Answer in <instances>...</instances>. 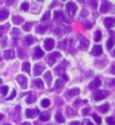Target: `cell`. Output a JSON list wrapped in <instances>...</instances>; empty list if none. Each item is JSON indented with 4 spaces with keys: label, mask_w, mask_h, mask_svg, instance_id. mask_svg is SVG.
I'll return each instance as SVG.
<instances>
[{
    "label": "cell",
    "mask_w": 115,
    "mask_h": 125,
    "mask_svg": "<svg viewBox=\"0 0 115 125\" xmlns=\"http://www.w3.org/2000/svg\"><path fill=\"white\" fill-rule=\"evenodd\" d=\"M65 8H66V13H68V15H70V16L75 15V13H76V9H78V8H76V5H75V3L69 1V3H66Z\"/></svg>",
    "instance_id": "1"
},
{
    "label": "cell",
    "mask_w": 115,
    "mask_h": 125,
    "mask_svg": "<svg viewBox=\"0 0 115 125\" xmlns=\"http://www.w3.org/2000/svg\"><path fill=\"white\" fill-rule=\"evenodd\" d=\"M59 58H60V53L55 51V53H51V54L48 55L46 61H48V64H49V65H54V64H55V61H56Z\"/></svg>",
    "instance_id": "2"
},
{
    "label": "cell",
    "mask_w": 115,
    "mask_h": 125,
    "mask_svg": "<svg viewBox=\"0 0 115 125\" xmlns=\"http://www.w3.org/2000/svg\"><path fill=\"white\" fill-rule=\"evenodd\" d=\"M109 95V93L106 90H100V91H96L95 94H94V99L95 100H103V99H105L106 96Z\"/></svg>",
    "instance_id": "3"
},
{
    "label": "cell",
    "mask_w": 115,
    "mask_h": 125,
    "mask_svg": "<svg viewBox=\"0 0 115 125\" xmlns=\"http://www.w3.org/2000/svg\"><path fill=\"white\" fill-rule=\"evenodd\" d=\"M66 65H68V61H66V60H64L60 65H58V66L55 68V73H56L58 75H63V74H64V70H65Z\"/></svg>",
    "instance_id": "4"
},
{
    "label": "cell",
    "mask_w": 115,
    "mask_h": 125,
    "mask_svg": "<svg viewBox=\"0 0 115 125\" xmlns=\"http://www.w3.org/2000/svg\"><path fill=\"white\" fill-rule=\"evenodd\" d=\"M16 81L19 83L20 86H21L23 89H26V86H28V79L24 75H18L16 76Z\"/></svg>",
    "instance_id": "5"
},
{
    "label": "cell",
    "mask_w": 115,
    "mask_h": 125,
    "mask_svg": "<svg viewBox=\"0 0 115 125\" xmlns=\"http://www.w3.org/2000/svg\"><path fill=\"white\" fill-rule=\"evenodd\" d=\"M79 93H80V90L78 88H74V89L68 90L66 94H65V96H66V99H70V98H73L74 95H79Z\"/></svg>",
    "instance_id": "6"
},
{
    "label": "cell",
    "mask_w": 115,
    "mask_h": 125,
    "mask_svg": "<svg viewBox=\"0 0 115 125\" xmlns=\"http://www.w3.org/2000/svg\"><path fill=\"white\" fill-rule=\"evenodd\" d=\"M111 8V3L110 1H103L101 5H100V11L101 13H106L108 10H110Z\"/></svg>",
    "instance_id": "7"
},
{
    "label": "cell",
    "mask_w": 115,
    "mask_h": 125,
    "mask_svg": "<svg viewBox=\"0 0 115 125\" xmlns=\"http://www.w3.org/2000/svg\"><path fill=\"white\" fill-rule=\"evenodd\" d=\"M54 45H55V41H54L53 39H50V38L44 41V46H45L46 50H51V49L54 48Z\"/></svg>",
    "instance_id": "8"
},
{
    "label": "cell",
    "mask_w": 115,
    "mask_h": 125,
    "mask_svg": "<svg viewBox=\"0 0 115 125\" xmlns=\"http://www.w3.org/2000/svg\"><path fill=\"white\" fill-rule=\"evenodd\" d=\"M25 114H26V118H35L39 114V110L38 109H28L25 111Z\"/></svg>",
    "instance_id": "9"
},
{
    "label": "cell",
    "mask_w": 115,
    "mask_h": 125,
    "mask_svg": "<svg viewBox=\"0 0 115 125\" xmlns=\"http://www.w3.org/2000/svg\"><path fill=\"white\" fill-rule=\"evenodd\" d=\"M44 69H45V66L43 64H36L34 66V75H40L44 71Z\"/></svg>",
    "instance_id": "10"
},
{
    "label": "cell",
    "mask_w": 115,
    "mask_h": 125,
    "mask_svg": "<svg viewBox=\"0 0 115 125\" xmlns=\"http://www.w3.org/2000/svg\"><path fill=\"white\" fill-rule=\"evenodd\" d=\"M104 24H105V26L108 29L113 28L115 25V18H106L105 20H104Z\"/></svg>",
    "instance_id": "11"
},
{
    "label": "cell",
    "mask_w": 115,
    "mask_h": 125,
    "mask_svg": "<svg viewBox=\"0 0 115 125\" xmlns=\"http://www.w3.org/2000/svg\"><path fill=\"white\" fill-rule=\"evenodd\" d=\"M89 46V40L85 38H80V49L81 50H86Z\"/></svg>",
    "instance_id": "12"
},
{
    "label": "cell",
    "mask_w": 115,
    "mask_h": 125,
    "mask_svg": "<svg viewBox=\"0 0 115 125\" xmlns=\"http://www.w3.org/2000/svg\"><path fill=\"white\" fill-rule=\"evenodd\" d=\"M100 84H101V81H100L99 79H95V80H93L90 84H89V89H91V90L98 89V88L100 86Z\"/></svg>",
    "instance_id": "13"
},
{
    "label": "cell",
    "mask_w": 115,
    "mask_h": 125,
    "mask_svg": "<svg viewBox=\"0 0 115 125\" xmlns=\"http://www.w3.org/2000/svg\"><path fill=\"white\" fill-rule=\"evenodd\" d=\"M25 95H28V98H26V103L28 104H33L36 100V95H34V93H31V91H29L28 94H25Z\"/></svg>",
    "instance_id": "14"
},
{
    "label": "cell",
    "mask_w": 115,
    "mask_h": 125,
    "mask_svg": "<svg viewBox=\"0 0 115 125\" xmlns=\"http://www.w3.org/2000/svg\"><path fill=\"white\" fill-rule=\"evenodd\" d=\"M4 56H5V59H14V58H15V51H14L13 49L5 50V53H4Z\"/></svg>",
    "instance_id": "15"
},
{
    "label": "cell",
    "mask_w": 115,
    "mask_h": 125,
    "mask_svg": "<svg viewBox=\"0 0 115 125\" xmlns=\"http://www.w3.org/2000/svg\"><path fill=\"white\" fill-rule=\"evenodd\" d=\"M43 56H44V51L41 50L39 46L35 48V50H34V58L35 59H40V58H43Z\"/></svg>",
    "instance_id": "16"
},
{
    "label": "cell",
    "mask_w": 115,
    "mask_h": 125,
    "mask_svg": "<svg viewBox=\"0 0 115 125\" xmlns=\"http://www.w3.org/2000/svg\"><path fill=\"white\" fill-rule=\"evenodd\" d=\"M101 53H103V49H101L100 45H95V46L93 48V51H91V54H93V55L98 56V55H101Z\"/></svg>",
    "instance_id": "17"
},
{
    "label": "cell",
    "mask_w": 115,
    "mask_h": 125,
    "mask_svg": "<svg viewBox=\"0 0 115 125\" xmlns=\"http://www.w3.org/2000/svg\"><path fill=\"white\" fill-rule=\"evenodd\" d=\"M8 16H9V11L6 9H1V10H0V21L8 19Z\"/></svg>",
    "instance_id": "18"
},
{
    "label": "cell",
    "mask_w": 115,
    "mask_h": 125,
    "mask_svg": "<svg viewBox=\"0 0 115 125\" xmlns=\"http://www.w3.org/2000/svg\"><path fill=\"white\" fill-rule=\"evenodd\" d=\"M48 28H49V25H38L36 26V33L43 34V33H45V31L48 30Z\"/></svg>",
    "instance_id": "19"
},
{
    "label": "cell",
    "mask_w": 115,
    "mask_h": 125,
    "mask_svg": "<svg viewBox=\"0 0 115 125\" xmlns=\"http://www.w3.org/2000/svg\"><path fill=\"white\" fill-rule=\"evenodd\" d=\"M33 85H34L35 88H38V89H43V88H44L43 81H41L40 79H34V80H33Z\"/></svg>",
    "instance_id": "20"
},
{
    "label": "cell",
    "mask_w": 115,
    "mask_h": 125,
    "mask_svg": "<svg viewBox=\"0 0 115 125\" xmlns=\"http://www.w3.org/2000/svg\"><path fill=\"white\" fill-rule=\"evenodd\" d=\"M35 41V38H33V36H26L25 39H24V45H31Z\"/></svg>",
    "instance_id": "21"
},
{
    "label": "cell",
    "mask_w": 115,
    "mask_h": 125,
    "mask_svg": "<svg viewBox=\"0 0 115 125\" xmlns=\"http://www.w3.org/2000/svg\"><path fill=\"white\" fill-rule=\"evenodd\" d=\"M10 29V25L9 24H5V25H0V38H1V35L5 33V31H8Z\"/></svg>",
    "instance_id": "22"
},
{
    "label": "cell",
    "mask_w": 115,
    "mask_h": 125,
    "mask_svg": "<svg viewBox=\"0 0 115 125\" xmlns=\"http://www.w3.org/2000/svg\"><path fill=\"white\" fill-rule=\"evenodd\" d=\"M44 79H45V83H46V84L50 85V84H51V73L46 71L45 74H44Z\"/></svg>",
    "instance_id": "23"
},
{
    "label": "cell",
    "mask_w": 115,
    "mask_h": 125,
    "mask_svg": "<svg viewBox=\"0 0 115 125\" xmlns=\"http://www.w3.org/2000/svg\"><path fill=\"white\" fill-rule=\"evenodd\" d=\"M94 40H95L96 43L101 40V31L100 30H96L95 31V34H94Z\"/></svg>",
    "instance_id": "24"
},
{
    "label": "cell",
    "mask_w": 115,
    "mask_h": 125,
    "mask_svg": "<svg viewBox=\"0 0 115 125\" xmlns=\"http://www.w3.org/2000/svg\"><path fill=\"white\" fill-rule=\"evenodd\" d=\"M63 84H64V80H56L55 81V88L54 89H56V90H60L61 88H63Z\"/></svg>",
    "instance_id": "25"
},
{
    "label": "cell",
    "mask_w": 115,
    "mask_h": 125,
    "mask_svg": "<svg viewBox=\"0 0 115 125\" xmlns=\"http://www.w3.org/2000/svg\"><path fill=\"white\" fill-rule=\"evenodd\" d=\"M21 69H23V71H24V73H28V74H29V73H30V64H29L28 61H26V62H24L23 66H21Z\"/></svg>",
    "instance_id": "26"
},
{
    "label": "cell",
    "mask_w": 115,
    "mask_h": 125,
    "mask_svg": "<svg viewBox=\"0 0 115 125\" xmlns=\"http://www.w3.org/2000/svg\"><path fill=\"white\" fill-rule=\"evenodd\" d=\"M50 119V114L49 113H43L40 115V120L41 121H46V120H49Z\"/></svg>",
    "instance_id": "27"
},
{
    "label": "cell",
    "mask_w": 115,
    "mask_h": 125,
    "mask_svg": "<svg viewBox=\"0 0 115 125\" xmlns=\"http://www.w3.org/2000/svg\"><path fill=\"white\" fill-rule=\"evenodd\" d=\"M114 43H115V39H114V36H111V38L106 41V48H108V49H111L113 45H114Z\"/></svg>",
    "instance_id": "28"
},
{
    "label": "cell",
    "mask_w": 115,
    "mask_h": 125,
    "mask_svg": "<svg viewBox=\"0 0 115 125\" xmlns=\"http://www.w3.org/2000/svg\"><path fill=\"white\" fill-rule=\"evenodd\" d=\"M13 21H14L15 24H21V23L24 21V19H23L21 16H14V18H13Z\"/></svg>",
    "instance_id": "29"
},
{
    "label": "cell",
    "mask_w": 115,
    "mask_h": 125,
    "mask_svg": "<svg viewBox=\"0 0 115 125\" xmlns=\"http://www.w3.org/2000/svg\"><path fill=\"white\" fill-rule=\"evenodd\" d=\"M54 16H55V19L58 20H63V19H64V16H63V13L61 11H59V10H56V11L54 13Z\"/></svg>",
    "instance_id": "30"
},
{
    "label": "cell",
    "mask_w": 115,
    "mask_h": 125,
    "mask_svg": "<svg viewBox=\"0 0 115 125\" xmlns=\"http://www.w3.org/2000/svg\"><path fill=\"white\" fill-rule=\"evenodd\" d=\"M99 110H100L101 113L108 111V110H109V104H104V105H100V106H99Z\"/></svg>",
    "instance_id": "31"
},
{
    "label": "cell",
    "mask_w": 115,
    "mask_h": 125,
    "mask_svg": "<svg viewBox=\"0 0 115 125\" xmlns=\"http://www.w3.org/2000/svg\"><path fill=\"white\" fill-rule=\"evenodd\" d=\"M50 105V100L49 99H43V100H41V106H43V108H48Z\"/></svg>",
    "instance_id": "32"
},
{
    "label": "cell",
    "mask_w": 115,
    "mask_h": 125,
    "mask_svg": "<svg viewBox=\"0 0 115 125\" xmlns=\"http://www.w3.org/2000/svg\"><path fill=\"white\" fill-rule=\"evenodd\" d=\"M55 119L58 123H64V118H63V115L60 113H56V115H55Z\"/></svg>",
    "instance_id": "33"
},
{
    "label": "cell",
    "mask_w": 115,
    "mask_h": 125,
    "mask_svg": "<svg viewBox=\"0 0 115 125\" xmlns=\"http://www.w3.org/2000/svg\"><path fill=\"white\" fill-rule=\"evenodd\" d=\"M29 3H26V1H24L23 4H21V6H20V8H21V10H23V11H28V10H29Z\"/></svg>",
    "instance_id": "34"
},
{
    "label": "cell",
    "mask_w": 115,
    "mask_h": 125,
    "mask_svg": "<svg viewBox=\"0 0 115 125\" xmlns=\"http://www.w3.org/2000/svg\"><path fill=\"white\" fill-rule=\"evenodd\" d=\"M106 123H108V125H115V118L114 116H109L106 119Z\"/></svg>",
    "instance_id": "35"
},
{
    "label": "cell",
    "mask_w": 115,
    "mask_h": 125,
    "mask_svg": "<svg viewBox=\"0 0 115 125\" xmlns=\"http://www.w3.org/2000/svg\"><path fill=\"white\" fill-rule=\"evenodd\" d=\"M66 114H68V116H74L75 115V111L73 110L71 108H66Z\"/></svg>",
    "instance_id": "36"
},
{
    "label": "cell",
    "mask_w": 115,
    "mask_h": 125,
    "mask_svg": "<svg viewBox=\"0 0 115 125\" xmlns=\"http://www.w3.org/2000/svg\"><path fill=\"white\" fill-rule=\"evenodd\" d=\"M11 34H13V36H14V38H16V36H19V35H20V30H19L18 28H15V29H13Z\"/></svg>",
    "instance_id": "37"
},
{
    "label": "cell",
    "mask_w": 115,
    "mask_h": 125,
    "mask_svg": "<svg viewBox=\"0 0 115 125\" xmlns=\"http://www.w3.org/2000/svg\"><path fill=\"white\" fill-rule=\"evenodd\" d=\"M93 119H94V121H95L96 124H101V119H100V116H98V115H95V114H94V115H93Z\"/></svg>",
    "instance_id": "38"
},
{
    "label": "cell",
    "mask_w": 115,
    "mask_h": 125,
    "mask_svg": "<svg viewBox=\"0 0 115 125\" xmlns=\"http://www.w3.org/2000/svg\"><path fill=\"white\" fill-rule=\"evenodd\" d=\"M23 29H24L25 31H29V30L31 29V23H26V24L23 26Z\"/></svg>",
    "instance_id": "39"
},
{
    "label": "cell",
    "mask_w": 115,
    "mask_h": 125,
    "mask_svg": "<svg viewBox=\"0 0 115 125\" xmlns=\"http://www.w3.org/2000/svg\"><path fill=\"white\" fill-rule=\"evenodd\" d=\"M49 18H50V13H49V11H46V13H45V14L43 15V18H41V20H43V21H45V20H48Z\"/></svg>",
    "instance_id": "40"
},
{
    "label": "cell",
    "mask_w": 115,
    "mask_h": 125,
    "mask_svg": "<svg viewBox=\"0 0 115 125\" xmlns=\"http://www.w3.org/2000/svg\"><path fill=\"white\" fill-rule=\"evenodd\" d=\"M0 93H1L3 95H5V94L8 93V86H1L0 88Z\"/></svg>",
    "instance_id": "41"
},
{
    "label": "cell",
    "mask_w": 115,
    "mask_h": 125,
    "mask_svg": "<svg viewBox=\"0 0 115 125\" xmlns=\"http://www.w3.org/2000/svg\"><path fill=\"white\" fill-rule=\"evenodd\" d=\"M89 113H90V108H89V106L81 110V114H83V115H86V114H89Z\"/></svg>",
    "instance_id": "42"
},
{
    "label": "cell",
    "mask_w": 115,
    "mask_h": 125,
    "mask_svg": "<svg viewBox=\"0 0 115 125\" xmlns=\"http://www.w3.org/2000/svg\"><path fill=\"white\" fill-rule=\"evenodd\" d=\"M15 95H16V91H15V90H13V91H11V94L9 95L8 100H11V99H14V98H15Z\"/></svg>",
    "instance_id": "43"
},
{
    "label": "cell",
    "mask_w": 115,
    "mask_h": 125,
    "mask_svg": "<svg viewBox=\"0 0 115 125\" xmlns=\"http://www.w3.org/2000/svg\"><path fill=\"white\" fill-rule=\"evenodd\" d=\"M91 26H93L91 23H84V28H85V29H90Z\"/></svg>",
    "instance_id": "44"
},
{
    "label": "cell",
    "mask_w": 115,
    "mask_h": 125,
    "mask_svg": "<svg viewBox=\"0 0 115 125\" xmlns=\"http://www.w3.org/2000/svg\"><path fill=\"white\" fill-rule=\"evenodd\" d=\"M81 125H93V123L89 121V120H84V121L81 123Z\"/></svg>",
    "instance_id": "45"
},
{
    "label": "cell",
    "mask_w": 115,
    "mask_h": 125,
    "mask_svg": "<svg viewBox=\"0 0 115 125\" xmlns=\"http://www.w3.org/2000/svg\"><path fill=\"white\" fill-rule=\"evenodd\" d=\"M60 76H61V79L64 80V81H68V75L65 74V73H64V74H63V75H60Z\"/></svg>",
    "instance_id": "46"
},
{
    "label": "cell",
    "mask_w": 115,
    "mask_h": 125,
    "mask_svg": "<svg viewBox=\"0 0 115 125\" xmlns=\"http://www.w3.org/2000/svg\"><path fill=\"white\" fill-rule=\"evenodd\" d=\"M70 125H80V123L79 121H73V123H70Z\"/></svg>",
    "instance_id": "47"
},
{
    "label": "cell",
    "mask_w": 115,
    "mask_h": 125,
    "mask_svg": "<svg viewBox=\"0 0 115 125\" xmlns=\"http://www.w3.org/2000/svg\"><path fill=\"white\" fill-rule=\"evenodd\" d=\"M5 44H6V40L3 39V40H1V46H5Z\"/></svg>",
    "instance_id": "48"
},
{
    "label": "cell",
    "mask_w": 115,
    "mask_h": 125,
    "mask_svg": "<svg viewBox=\"0 0 115 125\" xmlns=\"http://www.w3.org/2000/svg\"><path fill=\"white\" fill-rule=\"evenodd\" d=\"M111 73H113V74H115V65L111 66Z\"/></svg>",
    "instance_id": "49"
},
{
    "label": "cell",
    "mask_w": 115,
    "mask_h": 125,
    "mask_svg": "<svg viewBox=\"0 0 115 125\" xmlns=\"http://www.w3.org/2000/svg\"><path fill=\"white\" fill-rule=\"evenodd\" d=\"M111 84H114V85H115V79H113V80H111Z\"/></svg>",
    "instance_id": "50"
},
{
    "label": "cell",
    "mask_w": 115,
    "mask_h": 125,
    "mask_svg": "<svg viewBox=\"0 0 115 125\" xmlns=\"http://www.w3.org/2000/svg\"><path fill=\"white\" fill-rule=\"evenodd\" d=\"M3 118H4V115H3V114H0V120H1Z\"/></svg>",
    "instance_id": "51"
},
{
    "label": "cell",
    "mask_w": 115,
    "mask_h": 125,
    "mask_svg": "<svg viewBox=\"0 0 115 125\" xmlns=\"http://www.w3.org/2000/svg\"><path fill=\"white\" fill-rule=\"evenodd\" d=\"M23 125H31V124H30V123H24Z\"/></svg>",
    "instance_id": "52"
},
{
    "label": "cell",
    "mask_w": 115,
    "mask_h": 125,
    "mask_svg": "<svg viewBox=\"0 0 115 125\" xmlns=\"http://www.w3.org/2000/svg\"><path fill=\"white\" fill-rule=\"evenodd\" d=\"M113 55H115V50H114V51H113Z\"/></svg>",
    "instance_id": "53"
},
{
    "label": "cell",
    "mask_w": 115,
    "mask_h": 125,
    "mask_svg": "<svg viewBox=\"0 0 115 125\" xmlns=\"http://www.w3.org/2000/svg\"><path fill=\"white\" fill-rule=\"evenodd\" d=\"M1 83H3V80H1V79H0V84H1Z\"/></svg>",
    "instance_id": "54"
},
{
    "label": "cell",
    "mask_w": 115,
    "mask_h": 125,
    "mask_svg": "<svg viewBox=\"0 0 115 125\" xmlns=\"http://www.w3.org/2000/svg\"><path fill=\"white\" fill-rule=\"evenodd\" d=\"M6 125H9V124H6Z\"/></svg>",
    "instance_id": "55"
}]
</instances>
